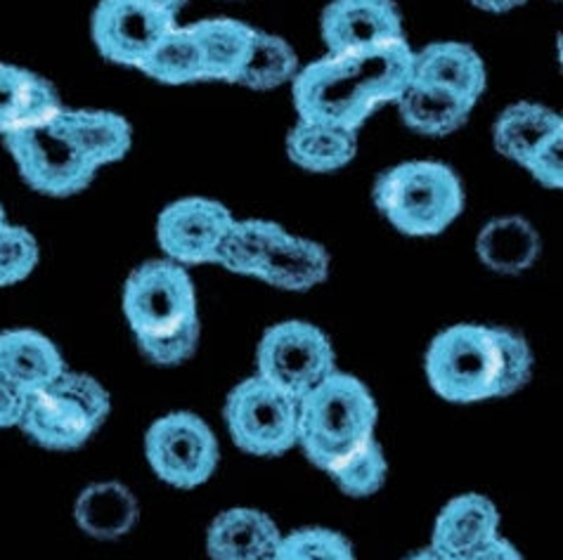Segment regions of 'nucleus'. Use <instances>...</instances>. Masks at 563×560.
I'll list each match as a JSON object with an SVG mask.
<instances>
[{
    "instance_id": "nucleus-1",
    "label": "nucleus",
    "mask_w": 563,
    "mask_h": 560,
    "mask_svg": "<svg viewBox=\"0 0 563 560\" xmlns=\"http://www.w3.org/2000/svg\"><path fill=\"white\" fill-rule=\"evenodd\" d=\"M415 51L405 38L351 53H330L294 76L299 119L357 133L379 107L412 81Z\"/></svg>"
},
{
    "instance_id": "nucleus-2",
    "label": "nucleus",
    "mask_w": 563,
    "mask_h": 560,
    "mask_svg": "<svg viewBox=\"0 0 563 560\" xmlns=\"http://www.w3.org/2000/svg\"><path fill=\"white\" fill-rule=\"evenodd\" d=\"M424 369L435 395L474 404L519 393L533 373V350L503 326L455 324L431 340Z\"/></svg>"
},
{
    "instance_id": "nucleus-3",
    "label": "nucleus",
    "mask_w": 563,
    "mask_h": 560,
    "mask_svg": "<svg viewBox=\"0 0 563 560\" xmlns=\"http://www.w3.org/2000/svg\"><path fill=\"white\" fill-rule=\"evenodd\" d=\"M123 315L147 360L176 367L199 346V305L192 277L174 260H147L123 287Z\"/></svg>"
},
{
    "instance_id": "nucleus-4",
    "label": "nucleus",
    "mask_w": 563,
    "mask_h": 560,
    "mask_svg": "<svg viewBox=\"0 0 563 560\" xmlns=\"http://www.w3.org/2000/svg\"><path fill=\"white\" fill-rule=\"evenodd\" d=\"M377 402L346 371H332L296 404V445L310 463L330 473L374 440Z\"/></svg>"
},
{
    "instance_id": "nucleus-5",
    "label": "nucleus",
    "mask_w": 563,
    "mask_h": 560,
    "mask_svg": "<svg viewBox=\"0 0 563 560\" xmlns=\"http://www.w3.org/2000/svg\"><path fill=\"white\" fill-rule=\"evenodd\" d=\"M374 206L402 235L433 237L464 211V187L455 170L438 161H405L374 182Z\"/></svg>"
},
{
    "instance_id": "nucleus-6",
    "label": "nucleus",
    "mask_w": 563,
    "mask_h": 560,
    "mask_svg": "<svg viewBox=\"0 0 563 560\" xmlns=\"http://www.w3.org/2000/svg\"><path fill=\"white\" fill-rule=\"evenodd\" d=\"M112 400L107 388L78 371H62L55 381L29 393L20 428L53 452L84 447L107 422Z\"/></svg>"
},
{
    "instance_id": "nucleus-7",
    "label": "nucleus",
    "mask_w": 563,
    "mask_h": 560,
    "mask_svg": "<svg viewBox=\"0 0 563 560\" xmlns=\"http://www.w3.org/2000/svg\"><path fill=\"white\" fill-rule=\"evenodd\" d=\"M62 109L48 119L3 135L24 182L48 197L84 192L98 173V168L84 157L71 139L62 119Z\"/></svg>"
},
{
    "instance_id": "nucleus-8",
    "label": "nucleus",
    "mask_w": 563,
    "mask_h": 560,
    "mask_svg": "<svg viewBox=\"0 0 563 560\" xmlns=\"http://www.w3.org/2000/svg\"><path fill=\"white\" fill-rule=\"evenodd\" d=\"M256 367L263 381L299 402L336 369V352L320 326L289 320L263 334Z\"/></svg>"
},
{
    "instance_id": "nucleus-9",
    "label": "nucleus",
    "mask_w": 563,
    "mask_h": 560,
    "mask_svg": "<svg viewBox=\"0 0 563 560\" xmlns=\"http://www.w3.org/2000/svg\"><path fill=\"white\" fill-rule=\"evenodd\" d=\"M296 404L256 373L234 385L225 400L230 438L246 455H287L296 447Z\"/></svg>"
},
{
    "instance_id": "nucleus-10",
    "label": "nucleus",
    "mask_w": 563,
    "mask_h": 560,
    "mask_svg": "<svg viewBox=\"0 0 563 560\" xmlns=\"http://www.w3.org/2000/svg\"><path fill=\"white\" fill-rule=\"evenodd\" d=\"M145 455L166 485L197 490L216 473L221 449L205 418L192 412H170L150 426Z\"/></svg>"
},
{
    "instance_id": "nucleus-11",
    "label": "nucleus",
    "mask_w": 563,
    "mask_h": 560,
    "mask_svg": "<svg viewBox=\"0 0 563 560\" xmlns=\"http://www.w3.org/2000/svg\"><path fill=\"white\" fill-rule=\"evenodd\" d=\"M174 26L176 14L150 0H100L92 14V41L104 59L137 69Z\"/></svg>"
},
{
    "instance_id": "nucleus-12",
    "label": "nucleus",
    "mask_w": 563,
    "mask_h": 560,
    "mask_svg": "<svg viewBox=\"0 0 563 560\" xmlns=\"http://www.w3.org/2000/svg\"><path fill=\"white\" fill-rule=\"evenodd\" d=\"M234 221L221 201L205 197L178 199L156 221V242L168 260L178 266L213 262L218 244Z\"/></svg>"
},
{
    "instance_id": "nucleus-13",
    "label": "nucleus",
    "mask_w": 563,
    "mask_h": 560,
    "mask_svg": "<svg viewBox=\"0 0 563 560\" xmlns=\"http://www.w3.org/2000/svg\"><path fill=\"white\" fill-rule=\"evenodd\" d=\"M405 38L394 0H332L322 12V41L330 53H351Z\"/></svg>"
},
{
    "instance_id": "nucleus-14",
    "label": "nucleus",
    "mask_w": 563,
    "mask_h": 560,
    "mask_svg": "<svg viewBox=\"0 0 563 560\" xmlns=\"http://www.w3.org/2000/svg\"><path fill=\"white\" fill-rule=\"evenodd\" d=\"M499 511L483 494H460L438 513L431 549L445 560H462L499 537Z\"/></svg>"
},
{
    "instance_id": "nucleus-15",
    "label": "nucleus",
    "mask_w": 563,
    "mask_h": 560,
    "mask_svg": "<svg viewBox=\"0 0 563 560\" xmlns=\"http://www.w3.org/2000/svg\"><path fill=\"white\" fill-rule=\"evenodd\" d=\"M330 275V254L312 239L289 235L282 227L277 237L265 248L254 272L261 282L285 291H308L322 284Z\"/></svg>"
},
{
    "instance_id": "nucleus-16",
    "label": "nucleus",
    "mask_w": 563,
    "mask_h": 560,
    "mask_svg": "<svg viewBox=\"0 0 563 560\" xmlns=\"http://www.w3.org/2000/svg\"><path fill=\"white\" fill-rule=\"evenodd\" d=\"M282 539L277 523L256 508L218 513L207 533L211 560H263Z\"/></svg>"
},
{
    "instance_id": "nucleus-17",
    "label": "nucleus",
    "mask_w": 563,
    "mask_h": 560,
    "mask_svg": "<svg viewBox=\"0 0 563 560\" xmlns=\"http://www.w3.org/2000/svg\"><path fill=\"white\" fill-rule=\"evenodd\" d=\"M65 369L62 352L41 332L10 329L0 334V377L24 395L48 385Z\"/></svg>"
},
{
    "instance_id": "nucleus-18",
    "label": "nucleus",
    "mask_w": 563,
    "mask_h": 560,
    "mask_svg": "<svg viewBox=\"0 0 563 560\" xmlns=\"http://www.w3.org/2000/svg\"><path fill=\"white\" fill-rule=\"evenodd\" d=\"M412 79L448 88L452 92L478 102L486 90V61L466 43L441 41L415 53Z\"/></svg>"
},
{
    "instance_id": "nucleus-19",
    "label": "nucleus",
    "mask_w": 563,
    "mask_h": 560,
    "mask_svg": "<svg viewBox=\"0 0 563 560\" xmlns=\"http://www.w3.org/2000/svg\"><path fill=\"white\" fill-rule=\"evenodd\" d=\"M140 516L135 494L117 480L88 485L74 504V520L81 530L100 541L126 537Z\"/></svg>"
},
{
    "instance_id": "nucleus-20",
    "label": "nucleus",
    "mask_w": 563,
    "mask_h": 560,
    "mask_svg": "<svg viewBox=\"0 0 563 560\" xmlns=\"http://www.w3.org/2000/svg\"><path fill=\"white\" fill-rule=\"evenodd\" d=\"M62 109L57 90L43 76L0 61V135L48 119Z\"/></svg>"
},
{
    "instance_id": "nucleus-21",
    "label": "nucleus",
    "mask_w": 563,
    "mask_h": 560,
    "mask_svg": "<svg viewBox=\"0 0 563 560\" xmlns=\"http://www.w3.org/2000/svg\"><path fill=\"white\" fill-rule=\"evenodd\" d=\"M405 126L431 137H443L462 128L476 102L460 92L431 83L410 81L396 100Z\"/></svg>"
},
{
    "instance_id": "nucleus-22",
    "label": "nucleus",
    "mask_w": 563,
    "mask_h": 560,
    "mask_svg": "<svg viewBox=\"0 0 563 560\" xmlns=\"http://www.w3.org/2000/svg\"><path fill=\"white\" fill-rule=\"evenodd\" d=\"M540 235L521 215L495 217L478 232L476 254L497 275H521L540 258Z\"/></svg>"
},
{
    "instance_id": "nucleus-23",
    "label": "nucleus",
    "mask_w": 563,
    "mask_h": 560,
    "mask_svg": "<svg viewBox=\"0 0 563 560\" xmlns=\"http://www.w3.org/2000/svg\"><path fill=\"white\" fill-rule=\"evenodd\" d=\"M65 126L84 157L98 170L126 157L133 145L131 123L100 109H62Z\"/></svg>"
},
{
    "instance_id": "nucleus-24",
    "label": "nucleus",
    "mask_w": 563,
    "mask_h": 560,
    "mask_svg": "<svg viewBox=\"0 0 563 560\" xmlns=\"http://www.w3.org/2000/svg\"><path fill=\"white\" fill-rule=\"evenodd\" d=\"M559 131H563V121L554 109L536 102H516L495 121L493 137L503 157L523 166Z\"/></svg>"
},
{
    "instance_id": "nucleus-25",
    "label": "nucleus",
    "mask_w": 563,
    "mask_h": 560,
    "mask_svg": "<svg viewBox=\"0 0 563 560\" xmlns=\"http://www.w3.org/2000/svg\"><path fill=\"white\" fill-rule=\"evenodd\" d=\"M287 154L296 166L310 173H332L355 159L357 135L330 123L299 119L289 131Z\"/></svg>"
},
{
    "instance_id": "nucleus-26",
    "label": "nucleus",
    "mask_w": 563,
    "mask_h": 560,
    "mask_svg": "<svg viewBox=\"0 0 563 560\" xmlns=\"http://www.w3.org/2000/svg\"><path fill=\"white\" fill-rule=\"evenodd\" d=\"M190 29L199 41L201 55H205L207 81L232 83L249 48H252L256 29L228 18L197 22Z\"/></svg>"
},
{
    "instance_id": "nucleus-27",
    "label": "nucleus",
    "mask_w": 563,
    "mask_h": 560,
    "mask_svg": "<svg viewBox=\"0 0 563 560\" xmlns=\"http://www.w3.org/2000/svg\"><path fill=\"white\" fill-rule=\"evenodd\" d=\"M150 79L166 86H185L207 81L205 55L190 26H174L154 45V51L137 67Z\"/></svg>"
},
{
    "instance_id": "nucleus-28",
    "label": "nucleus",
    "mask_w": 563,
    "mask_h": 560,
    "mask_svg": "<svg viewBox=\"0 0 563 560\" xmlns=\"http://www.w3.org/2000/svg\"><path fill=\"white\" fill-rule=\"evenodd\" d=\"M299 74V57L291 45L275 34L256 31L242 67L232 83L249 90H273L294 81Z\"/></svg>"
},
{
    "instance_id": "nucleus-29",
    "label": "nucleus",
    "mask_w": 563,
    "mask_h": 560,
    "mask_svg": "<svg viewBox=\"0 0 563 560\" xmlns=\"http://www.w3.org/2000/svg\"><path fill=\"white\" fill-rule=\"evenodd\" d=\"M282 225L271 221H232L223 235L213 262L234 275L254 277L265 248L277 237Z\"/></svg>"
},
{
    "instance_id": "nucleus-30",
    "label": "nucleus",
    "mask_w": 563,
    "mask_h": 560,
    "mask_svg": "<svg viewBox=\"0 0 563 560\" xmlns=\"http://www.w3.org/2000/svg\"><path fill=\"white\" fill-rule=\"evenodd\" d=\"M263 560H355L351 541L327 527H301L282 535L277 547Z\"/></svg>"
},
{
    "instance_id": "nucleus-31",
    "label": "nucleus",
    "mask_w": 563,
    "mask_h": 560,
    "mask_svg": "<svg viewBox=\"0 0 563 560\" xmlns=\"http://www.w3.org/2000/svg\"><path fill=\"white\" fill-rule=\"evenodd\" d=\"M327 475H330L336 482V488L349 496H369L374 492H379L388 475V463L382 445L374 438L369 445L360 449V452L334 466Z\"/></svg>"
},
{
    "instance_id": "nucleus-32",
    "label": "nucleus",
    "mask_w": 563,
    "mask_h": 560,
    "mask_svg": "<svg viewBox=\"0 0 563 560\" xmlns=\"http://www.w3.org/2000/svg\"><path fill=\"white\" fill-rule=\"evenodd\" d=\"M38 266V242L26 227L0 225V287L26 279Z\"/></svg>"
},
{
    "instance_id": "nucleus-33",
    "label": "nucleus",
    "mask_w": 563,
    "mask_h": 560,
    "mask_svg": "<svg viewBox=\"0 0 563 560\" xmlns=\"http://www.w3.org/2000/svg\"><path fill=\"white\" fill-rule=\"evenodd\" d=\"M523 168L547 190H561L563 187V131L554 133L538 152L530 157Z\"/></svg>"
},
{
    "instance_id": "nucleus-34",
    "label": "nucleus",
    "mask_w": 563,
    "mask_h": 560,
    "mask_svg": "<svg viewBox=\"0 0 563 560\" xmlns=\"http://www.w3.org/2000/svg\"><path fill=\"white\" fill-rule=\"evenodd\" d=\"M26 395L0 377V430L20 426Z\"/></svg>"
},
{
    "instance_id": "nucleus-35",
    "label": "nucleus",
    "mask_w": 563,
    "mask_h": 560,
    "mask_svg": "<svg viewBox=\"0 0 563 560\" xmlns=\"http://www.w3.org/2000/svg\"><path fill=\"white\" fill-rule=\"evenodd\" d=\"M462 560H523V556L519 553V549H516L511 541L497 537L490 544H486L483 549L474 551L472 556H466Z\"/></svg>"
},
{
    "instance_id": "nucleus-36",
    "label": "nucleus",
    "mask_w": 563,
    "mask_h": 560,
    "mask_svg": "<svg viewBox=\"0 0 563 560\" xmlns=\"http://www.w3.org/2000/svg\"><path fill=\"white\" fill-rule=\"evenodd\" d=\"M523 3L526 0H472V5L486 10V12H509Z\"/></svg>"
},
{
    "instance_id": "nucleus-37",
    "label": "nucleus",
    "mask_w": 563,
    "mask_h": 560,
    "mask_svg": "<svg viewBox=\"0 0 563 560\" xmlns=\"http://www.w3.org/2000/svg\"><path fill=\"white\" fill-rule=\"evenodd\" d=\"M150 3L170 12V14H178L187 5V0H150Z\"/></svg>"
},
{
    "instance_id": "nucleus-38",
    "label": "nucleus",
    "mask_w": 563,
    "mask_h": 560,
    "mask_svg": "<svg viewBox=\"0 0 563 560\" xmlns=\"http://www.w3.org/2000/svg\"><path fill=\"white\" fill-rule=\"evenodd\" d=\"M405 560H445V558H443V556H438V553L429 547V549H421V551H417V553L408 556Z\"/></svg>"
},
{
    "instance_id": "nucleus-39",
    "label": "nucleus",
    "mask_w": 563,
    "mask_h": 560,
    "mask_svg": "<svg viewBox=\"0 0 563 560\" xmlns=\"http://www.w3.org/2000/svg\"><path fill=\"white\" fill-rule=\"evenodd\" d=\"M5 223V211H3V204H0V225Z\"/></svg>"
}]
</instances>
